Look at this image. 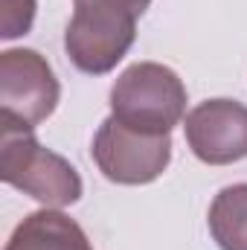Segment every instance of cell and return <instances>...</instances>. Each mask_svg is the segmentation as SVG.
Here are the masks:
<instances>
[{"label":"cell","mask_w":247,"mask_h":250,"mask_svg":"<svg viewBox=\"0 0 247 250\" xmlns=\"http://www.w3.org/2000/svg\"><path fill=\"white\" fill-rule=\"evenodd\" d=\"M76 12L64 32V50L82 73L114 70L137 38V21L151 0H73Z\"/></svg>","instance_id":"obj_1"},{"label":"cell","mask_w":247,"mask_h":250,"mask_svg":"<svg viewBox=\"0 0 247 250\" xmlns=\"http://www.w3.org/2000/svg\"><path fill=\"white\" fill-rule=\"evenodd\" d=\"M0 178L44 207H70L82 198V178L62 154L44 148L32 128L0 120Z\"/></svg>","instance_id":"obj_2"},{"label":"cell","mask_w":247,"mask_h":250,"mask_svg":"<svg viewBox=\"0 0 247 250\" xmlns=\"http://www.w3.org/2000/svg\"><path fill=\"white\" fill-rule=\"evenodd\" d=\"M184 82L172 67H163V64H131L111 87V117L140 131L169 134L184 120Z\"/></svg>","instance_id":"obj_3"},{"label":"cell","mask_w":247,"mask_h":250,"mask_svg":"<svg viewBox=\"0 0 247 250\" xmlns=\"http://www.w3.org/2000/svg\"><path fill=\"white\" fill-rule=\"evenodd\" d=\"M93 160L99 172L123 187L157 181L172 160V137L151 134L108 117L93 137Z\"/></svg>","instance_id":"obj_4"},{"label":"cell","mask_w":247,"mask_h":250,"mask_svg":"<svg viewBox=\"0 0 247 250\" xmlns=\"http://www.w3.org/2000/svg\"><path fill=\"white\" fill-rule=\"evenodd\" d=\"M59 79L35 50L0 53V120L35 128L59 105Z\"/></svg>","instance_id":"obj_5"},{"label":"cell","mask_w":247,"mask_h":250,"mask_svg":"<svg viewBox=\"0 0 247 250\" xmlns=\"http://www.w3.org/2000/svg\"><path fill=\"white\" fill-rule=\"evenodd\" d=\"M186 143L209 166L247 157V108L233 99H206L186 114Z\"/></svg>","instance_id":"obj_6"},{"label":"cell","mask_w":247,"mask_h":250,"mask_svg":"<svg viewBox=\"0 0 247 250\" xmlns=\"http://www.w3.org/2000/svg\"><path fill=\"white\" fill-rule=\"evenodd\" d=\"M6 250H93L84 230L56 209H41L26 215L12 239L6 242Z\"/></svg>","instance_id":"obj_7"},{"label":"cell","mask_w":247,"mask_h":250,"mask_svg":"<svg viewBox=\"0 0 247 250\" xmlns=\"http://www.w3.org/2000/svg\"><path fill=\"white\" fill-rule=\"evenodd\" d=\"M209 233L221 250H247V184L215 195L209 207Z\"/></svg>","instance_id":"obj_8"},{"label":"cell","mask_w":247,"mask_h":250,"mask_svg":"<svg viewBox=\"0 0 247 250\" xmlns=\"http://www.w3.org/2000/svg\"><path fill=\"white\" fill-rule=\"evenodd\" d=\"M0 35L6 41L29 32L35 21V0H0Z\"/></svg>","instance_id":"obj_9"}]
</instances>
